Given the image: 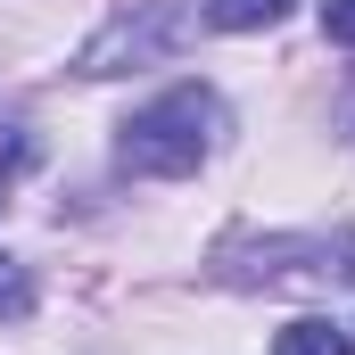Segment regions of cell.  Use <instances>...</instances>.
Instances as JSON below:
<instances>
[{
  "label": "cell",
  "instance_id": "obj_5",
  "mask_svg": "<svg viewBox=\"0 0 355 355\" xmlns=\"http://www.w3.org/2000/svg\"><path fill=\"white\" fill-rule=\"evenodd\" d=\"M33 314V272L17 257H0V322H25Z\"/></svg>",
  "mask_w": 355,
  "mask_h": 355
},
{
  "label": "cell",
  "instance_id": "obj_3",
  "mask_svg": "<svg viewBox=\"0 0 355 355\" xmlns=\"http://www.w3.org/2000/svg\"><path fill=\"white\" fill-rule=\"evenodd\" d=\"M289 8H297V0H198V17H207L215 33H265Z\"/></svg>",
  "mask_w": 355,
  "mask_h": 355
},
{
  "label": "cell",
  "instance_id": "obj_7",
  "mask_svg": "<svg viewBox=\"0 0 355 355\" xmlns=\"http://www.w3.org/2000/svg\"><path fill=\"white\" fill-rule=\"evenodd\" d=\"M322 33L331 42H355V0H322Z\"/></svg>",
  "mask_w": 355,
  "mask_h": 355
},
{
  "label": "cell",
  "instance_id": "obj_4",
  "mask_svg": "<svg viewBox=\"0 0 355 355\" xmlns=\"http://www.w3.org/2000/svg\"><path fill=\"white\" fill-rule=\"evenodd\" d=\"M272 355H355V347H347V331H331V322H289L272 339Z\"/></svg>",
  "mask_w": 355,
  "mask_h": 355
},
{
  "label": "cell",
  "instance_id": "obj_6",
  "mask_svg": "<svg viewBox=\"0 0 355 355\" xmlns=\"http://www.w3.org/2000/svg\"><path fill=\"white\" fill-rule=\"evenodd\" d=\"M25 166H33V132H8V141H0V198L17 190V174H25Z\"/></svg>",
  "mask_w": 355,
  "mask_h": 355
},
{
  "label": "cell",
  "instance_id": "obj_2",
  "mask_svg": "<svg viewBox=\"0 0 355 355\" xmlns=\"http://www.w3.org/2000/svg\"><path fill=\"white\" fill-rule=\"evenodd\" d=\"M198 33V17L182 8V0H141V8H124V17H107L99 33L83 42V58H75V75H132V67H157V58H174L182 42Z\"/></svg>",
  "mask_w": 355,
  "mask_h": 355
},
{
  "label": "cell",
  "instance_id": "obj_1",
  "mask_svg": "<svg viewBox=\"0 0 355 355\" xmlns=\"http://www.w3.org/2000/svg\"><path fill=\"white\" fill-rule=\"evenodd\" d=\"M215 132H223V107H215V91L174 83L166 99H149V107H132V116H124V141H116V157H124V174L182 182V174H198V166H207Z\"/></svg>",
  "mask_w": 355,
  "mask_h": 355
}]
</instances>
